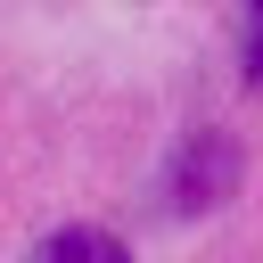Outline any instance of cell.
I'll return each mask as SVG.
<instances>
[{
	"mask_svg": "<svg viewBox=\"0 0 263 263\" xmlns=\"http://www.w3.org/2000/svg\"><path fill=\"white\" fill-rule=\"evenodd\" d=\"M238 189V148H230V132H197L189 148H181V164H173V205L181 214H205V205H222Z\"/></svg>",
	"mask_w": 263,
	"mask_h": 263,
	"instance_id": "cell-1",
	"label": "cell"
},
{
	"mask_svg": "<svg viewBox=\"0 0 263 263\" xmlns=\"http://www.w3.org/2000/svg\"><path fill=\"white\" fill-rule=\"evenodd\" d=\"M25 263H132V255H123V238H107V230H90V222H66V230H49Z\"/></svg>",
	"mask_w": 263,
	"mask_h": 263,
	"instance_id": "cell-2",
	"label": "cell"
},
{
	"mask_svg": "<svg viewBox=\"0 0 263 263\" xmlns=\"http://www.w3.org/2000/svg\"><path fill=\"white\" fill-rule=\"evenodd\" d=\"M247 74H255V82H263V16H255V25H247Z\"/></svg>",
	"mask_w": 263,
	"mask_h": 263,
	"instance_id": "cell-3",
	"label": "cell"
}]
</instances>
